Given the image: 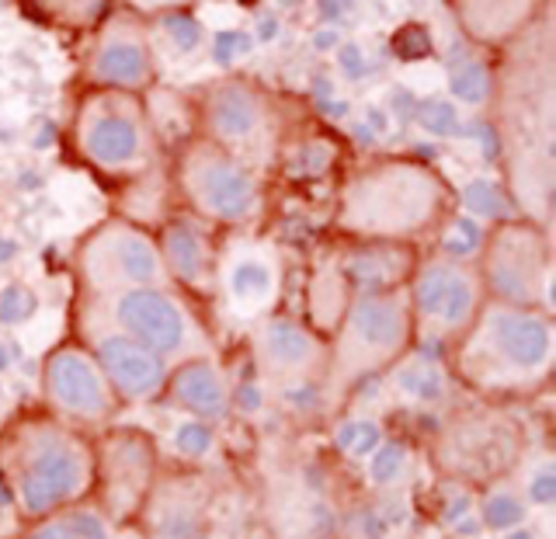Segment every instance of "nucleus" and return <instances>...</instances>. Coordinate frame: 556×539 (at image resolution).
Returning <instances> with one entry per match:
<instances>
[{
	"instance_id": "1",
	"label": "nucleus",
	"mask_w": 556,
	"mask_h": 539,
	"mask_svg": "<svg viewBox=\"0 0 556 539\" xmlns=\"http://www.w3.org/2000/svg\"><path fill=\"white\" fill-rule=\"evenodd\" d=\"M491 101L511 209L549 226L556 191V52L549 11L501 49Z\"/></svg>"
},
{
	"instance_id": "2",
	"label": "nucleus",
	"mask_w": 556,
	"mask_h": 539,
	"mask_svg": "<svg viewBox=\"0 0 556 539\" xmlns=\"http://www.w3.org/2000/svg\"><path fill=\"white\" fill-rule=\"evenodd\" d=\"M556 365L553 310L491 300L445 352V369L483 400H518L549 387Z\"/></svg>"
},
{
	"instance_id": "3",
	"label": "nucleus",
	"mask_w": 556,
	"mask_h": 539,
	"mask_svg": "<svg viewBox=\"0 0 556 539\" xmlns=\"http://www.w3.org/2000/svg\"><path fill=\"white\" fill-rule=\"evenodd\" d=\"M459 205L439 167L417 156H376L338 188L330 230L344 240L417 243Z\"/></svg>"
},
{
	"instance_id": "4",
	"label": "nucleus",
	"mask_w": 556,
	"mask_h": 539,
	"mask_svg": "<svg viewBox=\"0 0 556 539\" xmlns=\"http://www.w3.org/2000/svg\"><path fill=\"white\" fill-rule=\"evenodd\" d=\"M0 491L31 526L94 491V435L46 408L0 431Z\"/></svg>"
},
{
	"instance_id": "5",
	"label": "nucleus",
	"mask_w": 556,
	"mask_h": 539,
	"mask_svg": "<svg viewBox=\"0 0 556 539\" xmlns=\"http://www.w3.org/2000/svg\"><path fill=\"white\" fill-rule=\"evenodd\" d=\"M414 348V321L407 286L355 292L341 321L327 335V362L320 373V404L338 414L352 397L390 373Z\"/></svg>"
},
{
	"instance_id": "6",
	"label": "nucleus",
	"mask_w": 556,
	"mask_h": 539,
	"mask_svg": "<svg viewBox=\"0 0 556 539\" xmlns=\"http://www.w3.org/2000/svg\"><path fill=\"white\" fill-rule=\"evenodd\" d=\"M70 147L98 178L118 185L167 164L147 95L118 91V87H84L70 118Z\"/></svg>"
},
{
	"instance_id": "7",
	"label": "nucleus",
	"mask_w": 556,
	"mask_h": 539,
	"mask_svg": "<svg viewBox=\"0 0 556 539\" xmlns=\"http://www.w3.org/2000/svg\"><path fill=\"white\" fill-rule=\"evenodd\" d=\"M74 327H112L153 348L167 365L213 355V338L195 310L174 286H136L109 296H77Z\"/></svg>"
},
{
	"instance_id": "8",
	"label": "nucleus",
	"mask_w": 556,
	"mask_h": 539,
	"mask_svg": "<svg viewBox=\"0 0 556 539\" xmlns=\"http://www.w3.org/2000/svg\"><path fill=\"white\" fill-rule=\"evenodd\" d=\"M174 199L185 213L223 226H248L261 213V174L202 133L167 153Z\"/></svg>"
},
{
	"instance_id": "9",
	"label": "nucleus",
	"mask_w": 556,
	"mask_h": 539,
	"mask_svg": "<svg viewBox=\"0 0 556 539\" xmlns=\"http://www.w3.org/2000/svg\"><path fill=\"white\" fill-rule=\"evenodd\" d=\"M526 456V428L501 408V400H477L448 414L431 442V460L452 484L480 487L511 477Z\"/></svg>"
},
{
	"instance_id": "10",
	"label": "nucleus",
	"mask_w": 556,
	"mask_h": 539,
	"mask_svg": "<svg viewBox=\"0 0 556 539\" xmlns=\"http://www.w3.org/2000/svg\"><path fill=\"white\" fill-rule=\"evenodd\" d=\"M195 126L257 174L278 164V153L286 147L282 98L248 77L208 84L195 104Z\"/></svg>"
},
{
	"instance_id": "11",
	"label": "nucleus",
	"mask_w": 556,
	"mask_h": 539,
	"mask_svg": "<svg viewBox=\"0 0 556 539\" xmlns=\"http://www.w3.org/2000/svg\"><path fill=\"white\" fill-rule=\"evenodd\" d=\"M407 300L414 321V348L445 355L486 303V289L477 261L434 251L428 258H417L407 278Z\"/></svg>"
},
{
	"instance_id": "12",
	"label": "nucleus",
	"mask_w": 556,
	"mask_h": 539,
	"mask_svg": "<svg viewBox=\"0 0 556 539\" xmlns=\"http://www.w3.org/2000/svg\"><path fill=\"white\" fill-rule=\"evenodd\" d=\"M77 296H109L136 286H170L153 226L129 216L101 220L77 243L74 254Z\"/></svg>"
},
{
	"instance_id": "13",
	"label": "nucleus",
	"mask_w": 556,
	"mask_h": 539,
	"mask_svg": "<svg viewBox=\"0 0 556 539\" xmlns=\"http://www.w3.org/2000/svg\"><path fill=\"white\" fill-rule=\"evenodd\" d=\"M477 268L491 300L553 310V248L549 226L511 213L483 234Z\"/></svg>"
},
{
	"instance_id": "14",
	"label": "nucleus",
	"mask_w": 556,
	"mask_h": 539,
	"mask_svg": "<svg viewBox=\"0 0 556 539\" xmlns=\"http://www.w3.org/2000/svg\"><path fill=\"white\" fill-rule=\"evenodd\" d=\"M161 474V452L143 428L94 431V491L91 501L115 529L136 526L150 487Z\"/></svg>"
},
{
	"instance_id": "15",
	"label": "nucleus",
	"mask_w": 556,
	"mask_h": 539,
	"mask_svg": "<svg viewBox=\"0 0 556 539\" xmlns=\"http://www.w3.org/2000/svg\"><path fill=\"white\" fill-rule=\"evenodd\" d=\"M42 408L91 435L118 417L122 400L84 338H66L46 355Z\"/></svg>"
},
{
	"instance_id": "16",
	"label": "nucleus",
	"mask_w": 556,
	"mask_h": 539,
	"mask_svg": "<svg viewBox=\"0 0 556 539\" xmlns=\"http://www.w3.org/2000/svg\"><path fill=\"white\" fill-rule=\"evenodd\" d=\"M80 84L139 95L150 91L156 84V52L143 14L115 4L94 32H87Z\"/></svg>"
},
{
	"instance_id": "17",
	"label": "nucleus",
	"mask_w": 556,
	"mask_h": 539,
	"mask_svg": "<svg viewBox=\"0 0 556 539\" xmlns=\"http://www.w3.org/2000/svg\"><path fill=\"white\" fill-rule=\"evenodd\" d=\"M327 362V338L306 321L286 313H261L251 330V365L261 383L275 390H292L303 383H320Z\"/></svg>"
},
{
	"instance_id": "18",
	"label": "nucleus",
	"mask_w": 556,
	"mask_h": 539,
	"mask_svg": "<svg viewBox=\"0 0 556 539\" xmlns=\"http://www.w3.org/2000/svg\"><path fill=\"white\" fill-rule=\"evenodd\" d=\"M167 278L188 300H213L219 283V234L213 223L199 216H167L153 226Z\"/></svg>"
},
{
	"instance_id": "19",
	"label": "nucleus",
	"mask_w": 556,
	"mask_h": 539,
	"mask_svg": "<svg viewBox=\"0 0 556 539\" xmlns=\"http://www.w3.org/2000/svg\"><path fill=\"white\" fill-rule=\"evenodd\" d=\"M77 338L91 344L122 404H153L164 397L170 365L153 348L112 327H84L77 330Z\"/></svg>"
},
{
	"instance_id": "20",
	"label": "nucleus",
	"mask_w": 556,
	"mask_h": 539,
	"mask_svg": "<svg viewBox=\"0 0 556 539\" xmlns=\"http://www.w3.org/2000/svg\"><path fill=\"white\" fill-rule=\"evenodd\" d=\"M278 275L275 258L257 248V243H230L219 248V283L216 296H223L237 317L257 321L261 313H268L278 300Z\"/></svg>"
},
{
	"instance_id": "21",
	"label": "nucleus",
	"mask_w": 556,
	"mask_h": 539,
	"mask_svg": "<svg viewBox=\"0 0 556 539\" xmlns=\"http://www.w3.org/2000/svg\"><path fill=\"white\" fill-rule=\"evenodd\" d=\"M213 487L202 474H156L136 526L153 536H191L205 526Z\"/></svg>"
},
{
	"instance_id": "22",
	"label": "nucleus",
	"mask_w": 556,
	"mask_h": 539,
	"mask_svg": "<svg viewBox=\"0 0 556 539\" xmlns=\"http://www.w3.org/2000/svg\"><path fill=\"white\" fill-rule=\"evenodd\" d=\"M448 11L466 39L504 49L549 11V0H448Z\"/></svg>"
},
{
	"instance_id": "23",
	"label": "nucleus",
	"mask_w": 556,
	"mask_h": 539,
	"mask_svg": "<svg viewBox=\"0 0 556 539\" xmlns=\"http://www.w3.org/2000/svg\"><path fill=\"white\" fill-rule=\"evenodd\" d=\"M164 397H170L174 404L185 408L191 417H199V422H223L233 408L230 383H226L216 355H195L170 365Z\"/></svg>"
},
{
	"instance_id": "24",
	"label": "nucleus",
	"mask_w": 556,
	"mask_h": 539,
	"mask_svg": "<svg viewBox=\"0 0 556 539\" xmlns=\"http://www.w3.org/2000/svg\"><path fill=\"white\" fill-rule=\"evenodd\" d=\"M341 240V261L352 278L355 292L369 289H393L407 286L417 265V243H393V240Z\"/></svg>"
},
{
	"instance_id": "25",
	"label": "nucleus",
	"mask_w": 556,
	"mask_h": 539,
	"mask_svg": "<svg viewBox=\"0 0 556 539\" xmlns=\"http://www.w3.org/2000/svg\"><path fill=\"white\" fill-rule=\"evenodd\" d=\"M352 296L355 286L344 272L341 248H324L313 258L306 275V324L327 338L341 321V313L348 310V303H352Z\"/></svg>"
},
{
	"instance_id": "26",
	"label": "nucleus",
	"mask_w": 556,
	"mask_h": 539,
	"mask_svg": "<svg viewBox=\"0 0 556 539\" xmlns=\"http://www.w3.org/2000/svg\"><path fill=\"white\" fill-rule=\"evenodd\" d=\"M22 4L35 22L70 35H87L104 22L115 0H22Z\"/></svg>"
},
{
	"instance_id": "27",
	"label": "nucleus",
	"mask_w": 556,
	"mask_h": 539,
	"mask_svg": "<svg viewBox=\"0 0 556 539\" xmlns=\"http://www.w3.org/2000/svg\"><path fill=\"white\" fill-rule=\"evenodd\" d=\"M25 529L31 536H104L115 526L98 512V504L87 498L77 504H66V509L52 512L39 522H31V526H25Z\"/></svg>"
},
{
	"instance_id": "28",
	"label": "nucleus",
	"mask_w": 556,
	"mask_h": 539,
	"mask_svg": "<svg viewBox=\"0 0 556 539\" xmlns=\"http://www.w3.org/2000/svg\"><path fill=\"white\" fill-rule=\"evenodd\" d=\"M526 498H521L515 487L504 480H494L480 487V515H483V526L494 529V532H504V529H515L521 526V518H526Z\"/></svg>"
},
{
	"instance_id": "29",
	"label": "nucleus",
	"mask_w": 556,
	"mask_h": 539,
	"mask_svg": "<svg viewBox=\"0 0 556 539\" xmlns=\"http://www.w3.org/2000/svg\"><path fill=\"white\" fill-rule=\"evenodd\" d=\"M439 251L448 254V258H463V261H477L480 248H483V234L486 226H480V220L459 213V209H452L445 216V223L439 226Z\"/></svg>"
},
{
	"instance_id": "30",
	"label": "nucleus",
	"mask_w": 556,
	"mask_h": 539,
	"mask_svg": "<svg viewBox=\"0 0 556 539\" xmlns=\"http://www.w3.org/2000/svg\"><path fill=\"white\" fill-rule=\"evenodd\" d=\"M334 442L341 446V452H348V456H369V452L382 442V431L376 422H341L334 428Z\"/></svg>"
},
{
	"instance_id": "31",
	"label": "nucleus",
	"mask_w": 556,
	"mask_h": 539,
	"mask_svg": "<svg viewBox=\"0 0 556 539\" xmlns=\"http://www.w3.org/2000/svg\"><path fill=\"white\" fill-rule=\"evenodd\" d=\"M526 491H529V501H535V504H549V501H553V494H556V480H553V469L546 466V469H539L535 477H529Z\"/></svg>"
},
{
	"instance_id": "32",
	"label": "nucleus",
	"mask_w": 556,
	"mask_h": 539,
	"mask_svg": "<svg viewBox=\"0 0 556 539\" xmlns=\"http://www.w3.org/2000/svg\"><path fill=\"white\" fill-rule=\"evenodd\" d=\"M115 4H126L129 11L136 14H161V11H174V8H188L195 4V0H115Z\"/></svg>"
},
{
	"instance_id": "33",
	"label": "nucleus",
	"mask_w": 556,
	"mask_h": 539,
	"mask_svg": "<svg viewBox=\"0 0 556 539\" xmlns=\"http://www.w3.org/2000/svg\"><path fill=\"white\" fill-rule=\"evenodd\" d=\"M178 446L185 452H202L208 446V428H205V422H195V417H191V422L178 435Z\"/></svg>"
}]
</instances>
